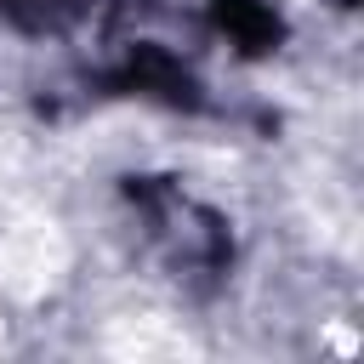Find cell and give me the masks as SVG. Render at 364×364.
<instances>
[{
    "instance_id": "cell-1",
    "label": "cell",
    "mask_w": 364,
    "mask_h": 364,
    "mask_svg": "<svg viewBox=\"0 0 364 364\" xmlns=\"http://www.w3.org/2000/svg\"><path fill=\"white\" fill-rule=\"evenodd\" d=\"M68 267V245L46 216H11L0 228V290L17 301H40Z\"/></svg>"
},
{
    "instance_id": "cell-2",
    "label": "cell",
    "mask_w": 364,
    "mask_h": 364,
    "mask_svg": "<svg viewBox=\"0 0 364 364\" xmlns=\"http://www.w3.org/2000/svg\"><path fill=\"white\" fill-rule=\"evenodd\" d=\"M102 347L119 353V358H188V353H193V341L182 336V324H171V318H159V313L119 318V324L102 336Z\"/></svg>"
},
{
    "instance_id": "cell-3",
    "label": "cell",
    "mask_w": 364,
    "mask_h": 364,
    "mask_svg": "<svg viewBox=\"0 0 364 364\" xmlns=\"http://www.w3.org/2000/svg\"><path fill=\"white\" fill-rule=\"evenodd\" d=\"M0 336H6V324H0Z\"/></svg>"
}]
</instances>
